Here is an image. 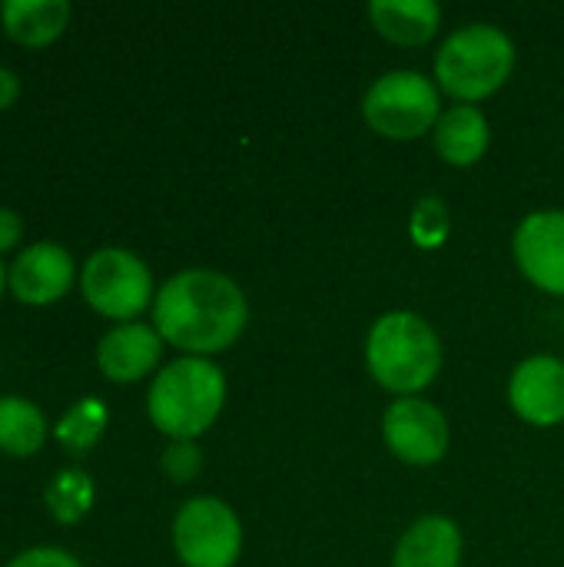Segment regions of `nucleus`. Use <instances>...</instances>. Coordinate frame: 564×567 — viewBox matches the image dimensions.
I'll return each mask as SVG.
<instances>
[{"label":"nucleus","instance_id":"12","mask_svg":"<svg viewBox=\"0 0 564 567\" xmlns=\"http://www.w3.org/2000/svg\"><path fill=\"white\" fill-rule=\"evenodd\" d=\"M163 359V339L153 326L143 322H123L113 326L100 346H96V365L110 382L130 385L156 372Z\"/></svg>","mask_w":564,"mask_h":567},{"label":"nucleus","instance_id":"19","mask_svg":"<svg viewBox=\"0 0 564 567\" xmlns=\"http://www.w3.org/2000/svg\"><path fill=\"white\" fill-rule=\"evenodd\" d=\"M106 422H110V412L103 402L96 399H80L70 412H63V419L57 422V442L63 449H70L73 455H83L90 452L103 432H106Z\"/></svg>","mask_w":564,"mask_h":567},{"label":"nucleus","instance_id":"13","mask_svg":"<svg viewBox=\"0 0 564 567\" xmlns=\"http://www.w3.org/2000/svg\"><path fill=\"white\" fill-rule=\"evenodd\" d=\"M392 567H462V532L445 515H425L399 538Z\"/></svg>","mask_w":564,"mask_h":567},{"label":"nucleus","instance_id":"25","mask_svg":"<svg viewBox=\"0 0 564 567\" xmlns=\"http://www.w3.org/2000/svg\"><path fill=\"white\" fill-rule=\"evenodd\" d=\"M3 286H7V269H3V262H0V296H3Z\"/></svg>","mask_w":564,"mask_h":567},{"label":"nucleus","instance_id":"10","mask_svg":"<svg viewBox=\"0 0 564 567\" xmlns=\"http://www.w3.org/2000/svg\"><path fill=\"white\" fill-rule=\"evenodd\" d=\"M509 405L535 429L564 422V362L555 355H532L519 362L509 379Z\"/></svg>","mask_w":564,"mask_h":567},{"label":"nucleus","instance_id":"16","mask_svg":"<svg viewBox=\"0 0 564 567\" xmlns=\"http://www.w3.org/2000/svg\"><path fill=\"white\" fill-rule=\"evenodd\" d=\"M0 23L20 47H50L70 23L66 0H7L0 7Z\"/></svg>","mask_w":564,"mask_h":567},{"label":"nucleus","instance_id":"18","mask_svg":"<svg viewBox=\"0 0 564 567\" xmlns=\"http://www.w3.org/2000/svg\"><path fill=\"white\" fill-rule=\"evenodd\" d=\"M93 478L80 468H63L53 475V482L43 492L47 512L60 522V525H73L80 522L90 508H93Z\"/></svg>","mask_w":564,"mask_h":567},{"label":"nucleus","instance_id":"23","mask_svg":"<svg viewBox=\"0 0 564 567\" xmlns=\"http://www.w3.org/2000/svg\"><path fill=\"white\" fill-rule=\"evenodd\" d=\"M20 233H23L20 216H17L13 209H0V252L13 249L17 239H20Z\"/></svg>","mask_w":564,"mask_h":567},{"label":"nucleus","instance_id":"7","mask_svg":"<svg viewBox=\"0 0 564 567\" xmlns=\"http://www.w3.org/2000/svg\"><path fill=\"white\" fill-rule=\"evenodd\" d=\"M173 548L186 567H233L243 555V522L219 498H189L173 518Z\"/></svg>","mask_w":564,"mask_h":567},{"label":"nucleus","instance_id":"3","mask_svg":"<svg viewBox=\"0 0 564 567\" xmlns=\"http://www.w3.org/2000/svg\"><path fill=\"white\" fill-rule=\"evenodd\" d=\"M226 405V375L216 362L183 355L156 372L146 412L150 422L173 442H196L209 432Z\"/></svg>","mask_w":564,"mask_h":567},{"label":"nucleus","instance_id":"14","mask_svg":"<svg viewBox=\"0 0 564 567\" xmlns=\"http://www.w3.org/2000/svg\"><path fill=\"white\" fill-rule=\"evenodd\" d=\"M432 143L435 153L449 163V166H475L492 143V126L485 120V113L472 103H455L449 110H442L435 130H432Z\"/></svg>","mask_w":564,"mask_h":567},{"label":"nucleus","instance_id":"17","mask_svg":"<svg viewBox=\"0 0 564 567\" xmlns=\"http://www.w3.org/2000/svg\"><path fill=\"white\" fill-rule=\"evenodd\" d=\"M47 442V415L20 395L0 399V452L10 458H30Z\"/></svg>","mask_w":564,"mask_h":567},{"label":"nucleus","instance_id":"8","mask_svg":"<svg viewBox=\"0 0 564 567\" xmlns=\"http://www.w3.org/2000/svg\"><path fill=\"white\" fill-rule=\"evenodd\" d=\"M382 439L386 449L416 468L435 465L445 458L452 432H449V419L442 415L439 405L409 395V399H396L386 415H382Z\"/></svg>","mask_w":564,"mask_h":567},{"label":"nucleus","instance_id":"20","mask_svg":"<svg viewBox=\"0 0 564 567\" xmlns=\"http://www.w3.org/2000/svg\"><path fill=\"white\" fill-rule=\"evenodd\" d=\"M452 233V213L445 206V199L439 196H422L412 209V219H409V236L416 239L419 249H439L445 246Z\"/></svg>","mask_w":564,"mask_h":567},{"label":"nucleus","instance_id":"4","mask_svg":"<svg viewBox=\"0 0 564 567\" xmlns=\"http://www.w3.org/2000/svg\"><path fill=\"white\" fill-rule=\"evenodd\" d=\"M515 70V43L495 23L459 27L435 53V80L459 103H479L499 93Z\"/></svg>","mask_w":564,"mask_h":567},{"label":"nucleus","instance_id":"24","mask_svg":"<svg viewBox=\"0 0 564 567\" xmlns=\"http://www.w3.org/2000/svg\"><path fill=\"white\" fill-rule=\"evenodd\" d=\"M17 96H20V80H17V73L7 70V66H0V110H7Z\"/></svg>","mask_w":564,"mask_h":567},{"label":"nucleus","instance_id":"1","mask_svg":"<svg viewBox=\"0 0 564 567\" xmlns=\"http://www.w3.org/2000/svg\"><path fill=\"white\" fill-rule=\"evenodd\" d=\"M249 322L243 289L216 269H186L163 282L153 299V329L186 355L209 359L236 346Z\"/></svg>","mask_w":564,"mask_h":567},{"label":"nucleus","instance_id":"9","mask_svg":"<svg viewBox=\"0 0 564 567\" xmlns=\"http://www.w3.org/2000/svg\"><path fill=\"white\" fill-rule=\"evenodd\" d=\"M512 256L532 286L564 296V209L529 213L515 229Z\"/></svg>","mask_w":564,"mask_h":567},{"label":"nucleus","instance_id":"11","mask_svg":"<svg viewBox=\"0 0 564 567\" xmlns=\"http://www.w3.org/2000/svg\"><path fill=\"white\" fill-rule=\"evenodd\" d=\"M7 286L27 306H50L73 286V256L57 243H33L7 269Z\"/></svg>","mask_w":564,"mask_h":567},{"label":"nucleus","instance_id":"15","mask_svg":"<svg viewBox=\"0 0 564 567\" xmlns=\"http://www.w3.org/2000/svg\"><path fill=\"white\" fill-rule=\"evenodd\" d=\"M369 20L396 47H425L442 27V7L435 0H372Z\"/></svg>","mask_w":564,"mask_h":567},{"label":"nucleus","instance_id":"22","mask_svg":"<svg viewBox=\"0 0 564 567\" xmlns=\"http://www.w3.org/2000/svg\"><path fill=\"white\" fill-rule=\"evenodd\" d=\"M7 567H80V561L63 548H30L17 555Z\"/></svg>","mask_w":564,"mask_h":567},{"label":"nucleus","instance_id":"2","mask_svg":"<svg viewBox=\"0 0 564 567\" xmlns=\"http://www.w3.org/2000/svg\"><path fill=\"white\" fill-rule=\"evenodd\" d=\"M366 369L386 392L399 399L419 395L442 372L439 332L419 312H386L366 336Z\"/></svg>","mask_w":564,"mask_h":567},{"label":"nucleus","instance_id":"5","mask_svg":"<svg viewBox=\"0 0 564 567\" xmlns=\"http://www.w3.org/2000/svg\"><path fill=\"white\" fill-rule=\"evenodd\" d=\"M362 116L372 133L406 143L435 130L442 116L439 86L419 70H392L362 96Z\"/></svg>","mask_w":564,"mask_h":567},{"label":"nucleus","instance_id":"6","mask_svg":"<svg viewBox=\"0 0 564 567\" xmlns=\"http://www.w3.org/2000/svg\"><path fill=\"white\" fill-rule=\"evenodd\" d=\"M80 289L90 309L113 319L116 326L133 322L153 299V276L150 266L133 256L130 249H100L83 262Z\"/></svg>","mask_w":564,"mask_h":567},{"label":"nucleus","instance_id":"21","mask_svg":"<svg viewBox=\"0 0 564 567\" xmlns=\"http://www.w3.org/2000/svg\"><path fill=\"white\" fill-rule=\"evenodd\" d=\"M163 472L176 485H186V482L199 478V472H203V452L196 449V442H173L163 452Z\"/></svg>","mask_w":564,"mask_h":567}]
</instances>
